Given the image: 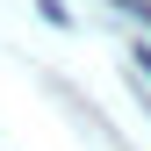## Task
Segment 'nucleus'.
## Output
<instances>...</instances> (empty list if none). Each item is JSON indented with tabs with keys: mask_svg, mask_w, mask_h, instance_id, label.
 Instances as JSON below:
<instances>
[{
	"mask_svg": "<svg viewBox=\"0 0 151 151\" xmlns=\"http://www.w3.org/2000/svg\"><path fill=\"white\" fill-rule=\"evenodd\" d=\"M137 72H144V79H151V50H137Z\"/></svg>",
	"mask_w": 151,
	"mask_h": 151,
	"instance_id": "obj_1",
	"label": "nucleus"
}]
</instances>
